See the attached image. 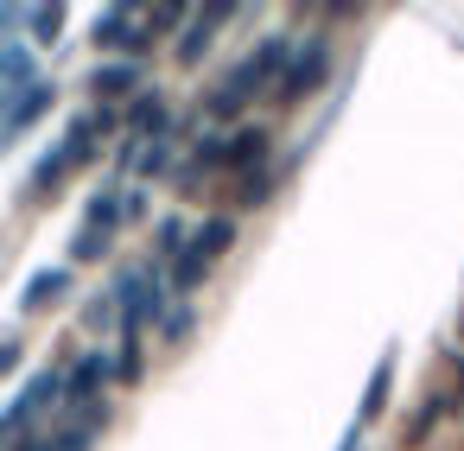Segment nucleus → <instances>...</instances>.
<instances>
[{
    "label": "nucleus",
    "mask_w": 464,
    "mask_h": 451,
    "mask_svg": "<svg viewBox=\"0 0 464 451\" xmlns=\"http://www.w3.org/2000/svg\"><path fill=\"white\" fill-rule=\"evenodd\" d=\"M109 128H128V115H115L109 102H90L83 115H71V128H64V140L33 166V178H26V191L33 197H45V191H58L77 166H90L96 159V134H109Z\"/></svg>",
    "instance_id": "obj_1"
},
{
    "label": "nucleus",
    "mask_w": 464,
    "mask_h": 451,
    "mask_svg": "<svg viewBox=\"0 0 464 451\" xmlns=\"http://www.w3.org/2000/svg\"><path fill=\"white\" fill-rule=\"evenodd\" d=\"M64 369H39L33 381H20L14 388V400H7V413H0V438H7V445H20L26 432H33V419L39 413H52V407H64Z\"/></svg>",
    "instance_id": "obj_2"
},
{
    "label": "nucleus",
    "mask_w": 464,
    "mask_h": 451,
    "mask_svg": "<svg viewBox=\"0 0 464 451\" xmlns=\"http://www.w3.org/2000/svg\"><path fill=\"white\" fill-rule=\"evenodd\" d=\"M293 52H299V39H293V33H267V39H261V45L229 71V83H236L248 102H255V96H274V90H280V77H286V64H293Z\"/></svg>",
    "instance_id": "obj_3"
},
{
    "label": "nucleus",
    "mask_w": 464,
    "mask_h": 451,
    "mask_svg": "<svg viewBox=\"0 0 464 451\" xmlns=\"http://www.w3.org/2000/svg\"><path fill=\"white\" fill-rule=\"evenodd\" d=\"M324 77H331V33H305V45L293 52V64H286V77H280L274 102H280V109H299L305 96H318V90H324Z\"/></svg>",
    "instance_id": "obj_4"
},
{
    "label": "nucleus",
    "mask_w": 464,
    "mask_h": 451,
    "mask_svg": "<svg viewBox=\"0 0 464 451\" xmlns=\"http://www.w3.org/2000/svg\"><path fill=\"white\" fill-rule=\"evenodd\" d=\"M115 381V356L109 350H90V356H77V369H71V381H64V413H90V407H102V388Z\"/></svg>",
    "instance_id": "obj_5"
},
{
    "label": "nucleus",
    "mask_w": 464,
    "mask_h": 451,
    "mask_svg": "<svg viewBox=\"0 0 464 451\" xmlns=\"http://www.w3.org/2000/svg\"><path fill=\"white\" fill-rule=\"evenodd\" d=\"M33 83H45L39 77V58H33V39L7 33V39H0V102H20Z\"/></svg>",
    "instance_id": "obj_6"
},
{
    "label": "nucleus",
    "mask_w": 464,
    "mask_h": 451,
    "mask_svg": "<svg viewBox=\"0 0 464 451\" xmlns=\"http://www.w3.org/2000/svg\"><path fill=\"white\" fill-rule=\"evenodd\" d=\"M229 20H236V7H223V0H217V7H198V14H191V26L179 33V52H172V58H179L185 71H198V64H204V52L217 45V33H223Z\"/></svg>",
    "instance_id": "obj_7"
},
{
    "label": "nucleus",
    "mask_w": 464,
    "mask_h": 451,
    "mask_svg": "<svg viewBox=\"0 0 464 451\" xmlns=\"http://www.w3.org/2000/svg\"><path fill=\"white\" fill-rule=\"evenodd\" d=\"M90 90H96V102H109V109H115L121 96L134 102V96H140V90H153V83H147V64H134V58H102V64L90 71Z\"/></svg>",
    "instance_id": "obj_8"
},
{
    "label": "nucleus",
    "mask_w": 464,
    "mask_h": 451,
    "mask_svg": "<svg viewBox=\"0 0 464 451\" xmlns=\"http://www.w3.org/2000/svg\"><path fill=\"white\" fill-rule=\"evenodd\" d=\"M52 102H58V83H52V77L33 83L20 102H7V109H0V147L26 140V128H39V115H52Z\"/></svg>",
    "instance_id": "obj_9"
},
{
    "label": "nucleus",
    "mask_w": 464,
    "mask_h": 451,
    "mask_svg": "<svg viewBox=\"0 0 464 451\" xmlns=\"http://www.w3.org/2000/svg\"><path fill=\"white\" fill-rule=\"evenodd\" d=\"M128 134H134V140H166V134H172L166 90H140V96L128 102Z\"/></svg>",
    "instance_id": "obj_10"
},
{
    "label": "nucleus",
    "mask_w": 464,
    "mask_h": 451,
    "mask_svg": "<svg viewBox=\"0 0 464 451\" xmlns=\"http://www.w3.org/2000/svg\"><path fill=\"white\" fill-rule=\"evenodd\" d=\"M394 362H401V350L388 343V350L375 356V369H369V388H362V407H356V419H362V426H375V419L388 413V394H394Z\"/></svg>",
    "instance_id": "obj_11"
},
{
    "label": "nucleus",
    "mask_w": 464,
    "mask_h": 451,
    "mask_svg": "<svg viewBox=\"0 0 464 451\" xmlns=\"http://www.w3.org/2000/svg\"><path fill=\"white\" fill-rule=\"evenodd\" d=\"M121 216H128V191H121V185H102V191L90 197V210H83V229H96V235H109V242H115Z\"/></svg>",
    "instance_id": "obj_12"
},
{
    "label": "nucleus",
    "mask_w": 464,
    "mask_h": 451,
    "mask_svg": "<svg viewBox=\"0 0 464 451\" xmlns=\"http://www.w3.org/2000/svg\"><path fill=\"white\" fill-rule=\"evenodd\" d=\"M102 426H109V400H102V407H90V413H71V419L58 426V451H96Z\"/></svg>",
    "instance_id": "obj_13"
},
{
    "label": "nucleus",
    "mask_w": 464,
    "mask_h": 451,
    "mask_svg": "<svg viewBox=\"0 0 464 451\" xmlns=\"http://www.w3.org/2000/svg\"><path fill=\"white\" fill-rule=\"evenodd\" d=\"M191 235H198V229H185V216H166V223L153 229V267L172 273V267L191 254Z\"/></svg>",
    "instance_id": "obj_14"
},
{
    "label": "nucleus",
    "mask_w": 464,
    "mask_h": 451,
    "mask_svg": "<svg viewBox=\"0 0 464 451\" xmlns=\"http://www.w3.org/2000/svg\"><path fill=\"white\" fill-rule=\"evenodd\" d=\"M71 293V267H39L33 280H26V293H20V312H45V305H58Z\"/></svg>",
    "instance_id": "obj_15"
},
{
    "label": "nucleus",
    "mask_w": 464,
    "mask_h": 451,
    "mask_svg": "<svg viewBox=\"0 0 464 451\" xmlns=\"http://www.w3.org/2000/svg\"><path fill=\"white\" fill-rule=\"evenodd\" d=\"M179 134H185V128H172L166 140H147V153H140V166H134V172H140V185H153V178H172V172H179V166H172Z\"/></svg>",
    "instance_id": "obj_16"
},
{
    "label": "nucleus",
    "mask_w": 464,
    "mask_h": 451,
    "mask_svg": "<svg viewBox=\"0 0 464 451\" xmlns=\"http://www.w3.org/2000/svg\"><path fill=\"white\" fill-rule=\"evenodd\" d=\"M191 248H204L210 261H223V254L236 248V216H204L198 235H191Z\"/></svg>",
    "instance_id": "obj_17"
},
{
    "label": "nucleus",
    "mask_w": 464,
    "mask_h": 451,
    "mask_svg": "<svg viewBox=\"0 0 464 451\" xmlns=\"http://www.w3.org/2000/svg\"><path fill=\"white\" fill-rule=\"evenodd\" d=\"M210 267H217V261H210L204 248H191V254H185V261L172 267V293H179V305H191V293H198V286L210 280Z\"/></svg>",
    "instance_id": "obj_18"
},
{
    "label": "nucleus",
    "mask_w": 464,
    "mask_h": 451,
    "mask_svg": "<svg viewBox=\"0 0 464 451\" xmlns=\"http://www.w3.org/2000/svg\"><path fill=\"white\" fill-rule=\"evenodd\" d=\"M83 331H96V337L121 331V299H115V286H109V293H96V299L83 305Z\"/></svg>",
    "instance_id": "obj_19"
},
{
    "label": "nucleus",
    "mask_w": 464,
    "mask_h": 451,
    "mask_svg": "<svg viewBox=\"0 0 464 451\" xmlns=\"http://www.w3.org/2000/svg\"><path fill=\"white\" fill-rule=\"evenodd\" d=\"M115 343H121V350H115V381L134 388L140 369H147V337H115Z\"/></svg>",
    "instance_id": "obj_20"
},
{
    "label": "nucleus",
    "mask_w": 464,
    "mask_h": 451,
    "mask_svg": "<svg viewBox=\"0 0 464 451\" xmlns=\"http://www.w3.org/2000/svg\"><path fill=\"white\" fill-rule=\"evenodd\" d=\"M33 45H58V33H64V7H58V0H52V7H33Z\"/></svg>",
    "instance_id": "obj_21"
},
{
    "label": "nucleus",
    "mask_w": 464,
    "mask_h": 451,
    "mask_svg": "<svg viewBox=\"0 0 464 451\" xmlns=\"http://www.w3.org/2000/svg\"><path fill=\"white\" fill-rule=\"evenodd\" d=\"M274 197V172H248V178H236V204L242 210H261Z\"/></svg>",
    "instance_id": "obj_22"
},
{
    "label": "nucleus",
    "mask_w": 464,
    "mask_h": 451,
    "mask_svg": "<svg viewBox=\"0 0 464 451\" xmlns=\"http://www.w3.org/2000/svg\"><path fill=\"white\" fill-rule=\"evenodd\" d=\"M451 407H458V394H439V400H426V407H420V419H413V438H407V445H426V438H432V426H439Z\"/></svg>",
    "instance_id": "obj_23"
},
{
    "label": "nucleus",
    "mask_w": 464,
    "mask_h": 451,
    "mask_svg": "<svg viewBox=\"0 0 464 451\" xmlns=\"http://www.w3.org/2000/svg\"><path fill=\"white\" fill-rule=\"evenodd\" d=\"M185 26H191L185 7H153L147 14V39H166V33H185Z\"/></svg>",
    "instance_id": "obj_24"
},
{
    "label": "nucleus",
    "mask_w": 464,
    "mask_h": 451,
    "mask_svg": "<svg viewBox=\"0 0 464 451\" xmlns=\"http://www.w3.org/2000/svg\"><path fill=\"white\" fill-rule=\"evenodd\" d=\"M191 331H198V312H191V305H172V318L160 324V337H166V343H185Z\"/></svg>",
    "instance_id": "obj_25"
},
{
    "label": "nucleus",
    "mask_w": 464,
    "mask_h": 451,
    "mask_svg": "<svg viewBox=\"0 0 464 451\" xmlns=\"http://www.w3.org/2000/svg\"><path fill=\"white\" fill-rule=\"evenodd\" d=\"M102 248H109V235H96V229H77L71 235V261H96Z\"/></svg>",
    "instance_id": "obj_26"
},
{
    "label": "nucleus",
    "mask_w": 464,
    "mask_h": 451,
    "mask_svg": "<svg viewBox=\"0 0 464 451\" xmlns=\"http://www.w3.org/2000/svg\"><path fill=\"white\" fill-rule=\"evenodd\" d=\"M14 451H58V426H39V432H26Z\"/></svg>",
    "instance_id": "obj_27"
},
{
    "label": "nucleus",
    "mask_w": 464,
    "mask_h": 451,
    "mask_svg": "<svg viewBox=\"0 0 464 451\" xmlns=\"http://www.w3.org/2000/svg\"><path fill=\"white\" fill-rule=\"evenodd\" d=\"M362 432H369V426H362V419H350V426H343V438H337V451H362Z\"/></svg>",
    "instance_id": "obj_28"
},
{
    "label": "nucleus",
    "mask_w": 464,
    "mask_h": 451,
    "mask_svg": "<svg viewBox=\"0 0 464 451\" xmlns=\"http://www.w3.org/2000/svg\"><path fill=\"white\" fill-rule=\"evenodd\" d=\"M458 375H464V369H458Z\"/></svg>",
    "instance_id": "obj_29"
}]
</instances>
